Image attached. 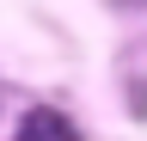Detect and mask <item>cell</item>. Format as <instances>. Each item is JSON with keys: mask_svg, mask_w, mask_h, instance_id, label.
<instances>
[{"mask_svg": "<svg viewBox=\"0 0 147 141\" xmlns=\"http://www.w3.org/2000/svg\"><path fill=\"white\" fill-rule=\"evenodd\" d=\"M12 141H80V129H74V123H67L61 111H49V104H37V111H25V117H18Z\"/></svg>", "mask_w": 147, "mask_h": 141, "instance_id": "obj_1", "label": "cell"}, {"mask_svg": "<svg viewBox=\"0 0 147 141\" xmlns=\"http://www.w3.org/2000/svg\"><path fill=\"white\" fill-rule=\"evenodd\" d=\"M110 6H123V12H147V0H110Z\"/></svg>", "mask_w": 147, "mask_h": 141, "instance_id": "obj_2", "label": "cell"}]
</instances>
